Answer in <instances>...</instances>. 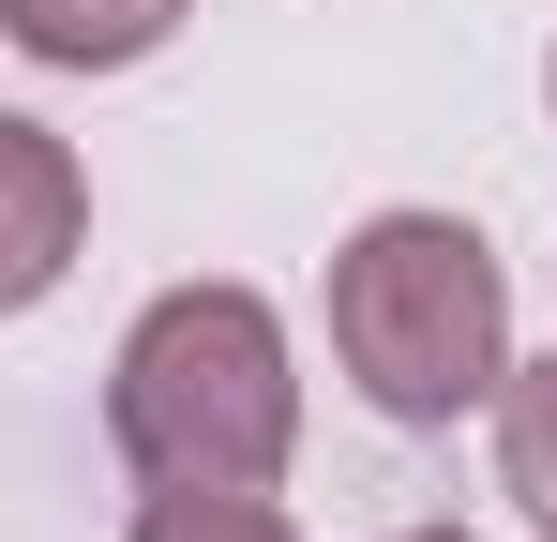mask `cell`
I'll return each mask as SVG.
<instances>
[{
	"label": "cell",
	"instance_id": "1",
	"mask_svg": "<svg viewBox=\"0 0 557 542\" xmlns=\"http://www.w3.org/2000/svg\"><path fill=\"white\" fill-rule=\"evenodd\" d=\"M106 438L136 482H286L301 452L286 317L257 286H166L106 361Z\"/></svg>",
	"mask_w": 557,
	"mask_h": 542
},
{
	"label": "cell",
	"instance_id": "2",
	"mask_svg": "<svg viewBox=\"0 0 557 542\" xmlns=\"http://www.w3.org/2000/svg\"><path fill=\"white\" fill-rule=\"evenodd\" d=\"M332 361L376 422H453L512 377V286L453 211H376L332 242Z\"/></svg>",
	"mask_w": 557,
	"mask_h": 542
},
{
	"label": "cell",
	"instance_id": "3",
	"mask_svg": "<svg viewBox=\"0 0 557 542\" xmlns=\"http://www.w3.org/2000/svg\"><path fill=\"white\" fill-rule=\"evenodd\" d=\"M76 242H91V181H76V151H61L46 121L0 106V317H30V301L76 271Z\"/></svg>",
	"mask_w": 557,
	"mask_h": 542
},
{
	"label": "cell",
	"instance_id": "4",
	"mask_svg": "<svg viewBox=\"0 0 557 542\" xmlns=\"http://www.w3.org/2000/svg\"><path fill=\"white\" fill-rule=\"evenodd\" d=\"M182 15H196V0H0V30H15L30 61H61V76H121V61H151Z\"/></svg>",
	"mask_w": 557,
	"mask_h": 542
},
{
	"label": "cell",
	"instance_id": "5",
	"mask_svg": "<svg viewBox=\"0 0 557 542\" xmlns=\"http://www.w3.org/2000/svg\"><path fill=\"white\" fill-rule=\"evenodd\" d=\"M497 467H512V497L557 528V361H512V377H497Z\"/></svg>",
	"mask_w": 557,
	"mask_h": 542
},
{
	"label": "cell",
	"instance_id": "6",
	"mask_svg": "<svg viewBox=\"0 0 557 542\" xmlns=\"http://www.w3.org/2000/svg\"><path fill=\"white\" fill-rule=\"evenodd\" d=\"M136 542H286V513H272V482H151Z\"/></svg>",
	"mask_w": 557,
	"mask_h": 542
},
{
	"label": "cell",
	"instance_id": "7",
	"mask_svg": "<svg viewBox=\"0 0 557 542\" xmlns=\"http://www.w3.org/2000/svg\"><path fill=\"white\" fill-rule=\"evenodd\" d=\"M407 542H467V528H407Z\"/></svg>",
	"mask_w": 557,
	"mask_h": 542
},
{
	"label": "cell",
	"instance_id": "8",
	"mask_svg": "<svg viewBox=\"0 0 557 542\" xmlns=\"http://www.w3.org/2000/svg\"><path fill=\"white\" fill-rule=\"evenodd\" d=\"M543 90H557V61H543Z\"/></svg>",
	"mask_w": 557,
	"mask_h": 542
}]
</instances>
